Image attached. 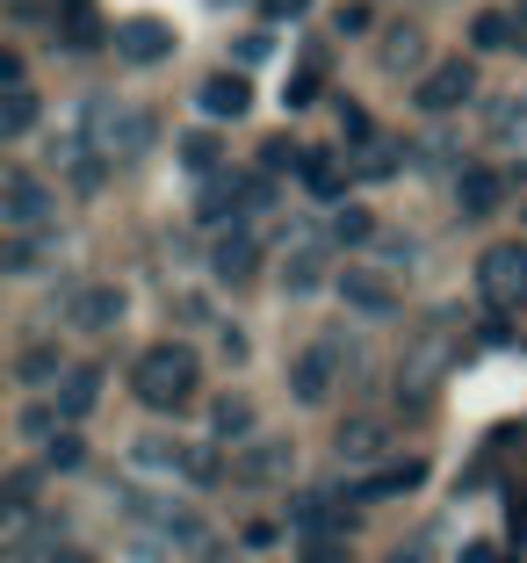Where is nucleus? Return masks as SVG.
<instances>
[{
    "label": "nucleus",
    "mask_w": 527,
    "mask_h": 563,
    "mask_svg": "<svg viewBox=\"0 0 527 563\" xmlns=\"http://www.w3.org/2000/svg\"><path fill=\"white\" fill-rule=\"evenodd\" d=\"M196 383H202L196 354L174 347V340H166V347H145L131 362V390H138V405H145V412H166V419H174L188 398H196Z\"/></svg>",
    "instance_id": "1"
},
{
    "label": "nucleus",
    "mask_w": 527,
    "mask_h": 563,
    "mask_svg": "<svg viewBox=\"0 0 527 563\" xmlns=\"http://www.w3.org/2000/svg\"><path fill=\"white\" fill-rule=\"evenodd\" d=\"M87 145H95L101 159H138V152L152 145V117L116 109V101H87Z\"/></svg>",
    "instance_id": "2"
},
{
    "label": "nucleus",
    "mask_w": 527,
    "mask_h": 563,
    "mask_svg": "<svg viewBox=\"0 0 527 563\" xmlns=\"http://www.w3.org/2000/svg\"><path fill=\"white\" fill-rule=\"evenodd\" d=\"M477 297L492 303V311L527 303V246H520V239H506V246H484V261H477Z\"/></svg>",
    "instance_id": "3"
},
{
    "label": "nucleus",
    "mask_w": 527,
    "mask_h": 563,
    "mask_svg": "<svg viewBox=\"0 0 527 563\" xmlns=\"http://www.w3.org/2000/svg\"><path fill=\"white\" fill-rule=\"evenodd\" d=\"M289 528L297 542H326V534H347L354 514H347V484H311V492L289 498Z\"/></svg>",
    "instance_id": "4"
},
{
    "label": "nucleus",
    "mask_w": 527,
    "mask_h": 563,
    "mask_svg": "<svg viewBox=\"0 0 527 563\" xmlns=\"http://www.w3.org/2000/svg\"><path fill=\"white\" fill-rule=\"evenodd\" d=\"M470 95H477V66H470V58H441V66L419 73V87H413L419 117H448V109H462Z\"/></svg>",
    "instance_id": "5"
},
{
    "label": "nucleus",
    "mask_w": 527,
    "mask_h": 563,
    "mask_svg": "<svg viewBox=\"0 0 527 563\" xmlns=\"http://www.w3.org/2000/svg\"><path fill=\"white\" fill-rule=\"evenodd\" d=\"M116 58L123 66H166L174 58V30L166 22H152V15H131V22H116Z\"/></svg>",
    "instance_id": "6"
},
{
    "label": "nucleus",
    "mask_w": 527,
    "mask_h": 563,
    "mask_svg": "<svg viewBox=\"0 0 527 563\" xmlns=\"http://www.w3.org/2000/svg\"><path fill=\"white\" fill-rule=\"evenodd\" d=\"M0 217H8V224H15V232H36V224H44L51 217V188L36 181V174H8V188H0Z\"/></svg>",
    "instance_id": "7"
},
{
    "label": "nucleus",
    "mask_w": 527,
    "mask_h": 563,
    "mask_svg": "<svg viewBox=\"0 0 527 563\" xmlns=\"http://www.w3.org/2000/svg\"><path fill=\"white\" fill-rule=\"evenodd\" d=\"M210 275L231 282V289H239V282H253V275H261V239H253L246 224H231V232L210 246Z\"/></svg>",
    "instance_id": "8"
},
{
    "label": "nucleus",
    "mask_w": 527,
    "mask_h": 563,
    "mask_svg": "<svg viewBox=\"0 0 527 563\" xmlns=\"http://www.w3.org/2000/svg\"><path fill=\"white\" fill-rule=\"evenodd\" d=\"M332 362H340V354H332L326 340L304 347L297 362H289V398H297V405H326L332 398Z\"/></svg>",
    "instance_id": "9"
},
{
    "label": "nucleus",
    "mask_w": 527,
    "mask_h": 563,
    "mask_svg": "<svg viewBox=\"0 0 527 563\" xmlns=\"http://www.w3.org/2000/svg\"><path fill=\"white\" fill-rule=\"evenodd\" d=\"M196 101H202V117L239 123V117L253 109V80H246V73H210V80L196 87Z\"/></svg>",
    "instance_id": "10"
},
{
    "label": "nucleus",
    "mask_w": 527,
    "mask_h": 563,
    "mask_svg": "<svg viewBox=\"0 0 527 563\" xmlns=\"http://www.w3.org/2000/svg\"><path fill=\"white\" fill-rule=\"evenodd\" d=\"M297 174H304V196H318V202H340L347 181H354V166H340V152H332V145H311Z\"/></svg>",
    "instance_id": "11"
},
{
    "label": "nucleus",
    "mask_w": 527,
    "mask_h": 563,
    "mask_svg": "<svg viewBox=\"0 0 527 563\" xmlns=\"http://www.w3.org/2000/svg\"><path fill=\"white\" fill-rule=\"evenodd\" d=\"M498 196H506V174L498 166H462L455 174V210L462 217H492Z\"/></svg>",
    "instance_id": "12"
},
{
    "label": "nucleus",
    "mask_w": 527,
    "mask_h": 563,
    "mask_svg": "<svg viewBox=\"0 0 527 563\" xmlns=\"http://www.w3.org/2000/svg\"><path fill=\"white\" fill-rule=\"evenodd\" d=\"M95 398H101V368H66V376H58V390H51V405H58V419H87L95 412Z\"/></svg>",
    "instance_id": "13"
},
{
    "label": "nucleus",
    "mask_w": 527,
    "mask_h": 563,
    "mask_svg": "<svg viewBox=\"0 0 527 563\" xmlns=\"http://www.w3.org/2000/svg\"><path fill=\"white\" fill-rule=\"evenodd\" d=\"M340 297L347 303H354V311H362V318H391V282H383V275H369V267H354V275H340Z\"/></svg>",
    "instance_id": "14"
},
{
    "label": "nucleus",
    "mask_w": 527,
    "mask_h": 563,
    "mask_svg": "<svg viewBox=\"0 0 527 563\" xmlns=\"http://www.w3.org/2000/svg\"><path fill=\"white\" fill-rule=\"evenodd\" d=\"M326 289V253L318 246H297L282 261V297H318Z\"/></svg>",
    "instance_id": "15"
},
{
    "label": "nucleus",
    "mask_w": 527,
    "mask_h": 563,
    "mask_svg": "<svg viewBox=\"0 0 527 563\" xmlns=\"http://www.w3.org/2000/svg\"><path fill=\"white\" fill-rule=\"evenodd\" d=\"M116 318H123V289H109V282L80 289V303H73V325H87V332H109Z\"/></svg>",
    "instance_id": "16"
},
{
    "label": "nucleus",
    "mask_w": 527,
    "mask_h": 563,
    "mask_svg": "<svg viewBox=\"0 0 527 563\" xmlns=\"http://www.w3.org/2000/svg\"><path fill=\"white\" fill-rule=\"evenodd\" d=\"M174 152H182V166L196 174V181H217V166H224V137L217 131H188Z\"/></svg>",
    "instance_id": "17"
},
{
    "label": "nucleus",
    "mask_w": 527,
    "mask_h": 563,
    "mask_svg": "<svg viewBox=\"0 0 527 563\" xmlns=\"http://www.w3.org/2000/svg\"><path fill=\"white\" fill-rule=\"evenodd\" d=\"M427 484V463H383L369 484H354V498H397V492H419Z\"/></svg>",
    "instance_id": "18"
},
{
    "label": "nucleus",
    "mask_w": 527,
    "mask_h": 563,
    "mask_svg": "<svg viewBox=\"0 0 527 563\" xmlns=\"http://www.w3.org/2000/svg\"><path fill=\"white\" fill-rule=\"evenodd\" d=\"M376 448H383L376 419H347V427H332V455H340V463H369Z\"/></svg>",
    "instance_id": "19"
},
{
    "label": "nucleus",
    "mask_w": 527,
    "mask_h": 563,
    "mask_svg": "<svg viewBox=\"0 0 527 563\" xmlns=\"http://www.w3.org/2000/svg\"><path fill=\"white\" fill-rule=\"evenodd\" d=\"M196 210L210 217V224H217V217H231V224H239V210H246V174H217V181L202 188Z\"/></svg>",
    "instance_id": "20"
},
{
    "label": "nucleus",
    "mask_w": 527,
    "mask_h": 563,
    "mask_svg": "<svg viewBox=\"0 0 527 563\" xmlns=\"http://www.w3.org/2000/svg\"><path fill=\"white\" fill-rule=\"evenodd\" d=\"M131 463L152 470V477H166V470H188V448H182V441H166V433H145V441L131 448Z\"/></svg>",
    "instance_id": "21"
},
{
    "label": "nucleus",
    "mask_w": 527,
    "mask_h": 563,
    "mask_svg": "<svg viewBox=\"0 0 527 563\" xmlns=\"http://www.w3.org/2000/svg\"><path fill=\"white\" fill-rule=\"evenodd\" d=\"M289 463H297V455H289V441H261L246 463H239V484H267V477H282Z\"/></svg>",
    "instance_id": "22"
},
{
    "label": "nucleus",
    "mask_w": 527,
    "mask_h": 563,
    "mask_svg": "<svg viewBox=\"0 0 527 563\" xmlns=\"http://www.w3.org/2000/svg\"><path fill=\"white\" fill-rule=\"evenodd\" d=\"M36 131V95L30 87H8L0 95V137H30Z\"/></svg>",
    "instance_id": "23"
},
{
    "label": "nucleus",
    "mask_w": 527,
    "mask_h": 563,
    "mask_svg": "<svg viewBox=\"0 0 527 563\" xmlns=\"http://www.w3.org/2000/svg\"><path fill=\"white\" fill-rule=\"evenodd\" d=\"M470 44L477 51H506L513 44V8H484V15L470 22Z\"/></svg>",
    "instance_id": "24"
},
{
    "label": "nucleus",
    "mask_w": 527,
    "mask_h": 563,
    "mask_svg": "<svg viewBox=\"0 0 527 563\" xmlns=\"http://www.w3.org/2000/svg\"><path fill=\"white\" fill-rule=\"evenodd\" d=\"M210 427H217V441H246V433H253V405L246 398H217Z\"/></svg>",
    "instance_id": "25"
},
{
    "label": "nucleus",
    "mask_w": 527,
    "mask_h": 563,
    "mask_svg": "<svg viewBox=\"0 0 527 563\" xmlns=\"http://www.w3.org/2000/svg\"><path fill=\"white\" fill-rule=\"evenodd\" d=\"M376 239V217L362 210V202H347L340 217H332V246H369Z\"/></svg>",
    "instance_id": "26"
},
{
    "label": "nucleus",
    "mask_w": 527,
    "mask_h": 563,
    "mask_svg": "<svg viewBox=\"0 0 527 563\" xmlns=\"http://www.w3.org/2000/svg\"><path fill=\"white\" fill-rule=\"evenodd\" d=\"M80 463H87V441H80V433H51V441H44V470H58V477H73Z\"/></svg>",
    "instance_id": "27"
},
{
    "label": "nucleus",
    "mask_w": 527,
    "mask_h": 563,
    "mask_svg": "<svg viewBox=\"0 0 527 563\" xmlns=\"http://www.w3.org/2000/svg\"><path fill=\"white\" fill-rule=\"evenodd\" d=\"M44 224H36V232H15V239H8V253H0V267H8V275H30V267H36V253H44Z\"/></svg>",
    "instance_id": "28"
},
{
    "label": "nucleus",
    "mask_w": 527,
    "mask_h": 563,
    "mask_svg": "<svg viewBox=\"0 0 527 563\" xmlns=\"http://www.w3.org/2000/svg\"><path fill=\"white\" fill-rule=\"evenodd\" d=\"M15 376L22 383H58V376H66V362H58V347H22Z\"/></svg>",
    "instance_id": "29"
},
{
    "label": "nucleus",
    "mask_w": 527,
    "mask_h": 563,
    "mask_svg": "<svg viewBox=\"0 0 527 563\" xmlns=\"http://www.w3.org/2000/svg\"><path fill=\"white\" fill-rule=\"evenodd\" d=\"M397 159H405V152H397V145H383V137H376V145H362L354 174H362V181H391V174H397Z\"/></svg>",
    "instance_id": "30"
},
{
    "label": "nucleus",
    "mask_w": 527,
    "mask_h": 563,
    "mask_svg": "<svg viewBox=\"0 0 527 563\" xmlns=\"http://www.w3.org/2000/svg\"><path fill=\"white\" fill-rule=\"evenodd\" d=\"M289 166H304V145H297V137H267V145H261V174L275 181V174H289Z\"/></svg>",
    "instance_id": "31"
},
{
    "label": "nucleus",
    "mask_w": 527,
    "mask_h": 563,
    "mask_svg": "<svg viewBox=\"0 0 527 563\" xmlns=\"http://www.w3.org/2000/svg\"><path fill=\"white\" fill-rule=\"evenodd\" d=\"M332 117H340L347 123V145H354V152H362V145H376V131H369V109H362V101H332Z\"/></svg>",
    "instance_id": "32"
},
{
    "label": "nucleus",
    "mask_w": 527,
    "mask_h": 563,
    "mask_svg": "<svg viewBox=\"0 0 527 563\" xmlns=\"http://www.w3.org/2000/svg\"><path fill=\"white\" fill-rule=\"evenodd\" d=\"M30 498H36V470H15L8 477V520H30Z\"/></svg>",
    "instance_id": "33"
},
{
    "label": "nucleus",
    "mask_w": 527,
    "mask_h": 563,
    "mask_svg": "<svg viewBox=\"0 0 527 563\" xmlns=\"http://www.w3.org/2000/svg\"><path fill=\"white\" fill-rule=\"evenodd\" d=\"M311 101H318V66H304L297 80L282 87V109H311Z\"/></svg>",
    "instance_id": "34"
},
{
    "label": "nucleus",
    "mask_w": 527,
    "mask_h": 563,
    "mask_svg": "<svg viewBox=\"0 0 527 563\" xmlns=\"http://www.w3.org/2000/svg\"><path fill=\"white\" fill-rule=\"evenodd\" d=\"M182 477L196 484V492H210V484L224 477V470H217V455H210V448H202V455H188V470H182Z\"/></svg>",
    "instance_id": "35"
},
{
    "label": "nucleus",
    "mask_w": 527,
    "mask_h": 563,
    "mask_svg": "<svg viewBox=\"0 0 527 563\" xmlns=\"http://www.w3.org/2000/svg\"><path fill=\"white\" fill-rule=\"evenodd\" d=\"M261 15L267 22H304V15H311V0H261Z\"/></svg>",
    "instance_id": "36"
},
{
    "label": "nucleus",
    "mask_w": 527,
    "mask_h": 563,
    "mask_svg": "<svg viewBox=\"0 0 527 563\" xmlns=\"http://www.w3.org/2000/svg\"><path fill=\"white\" fill-rule=\"evenodd\" d=\"M332 22H340V36H362V30H369V0H347Z\"/></svg>",
    "instance_id": "37"
},
{
    "label": "nucleus",
    "mask_w": 527,
    "mask_h": 563,
    "mask_svg": "<svg viewBox=\"0 0 527 563\" xmlns=\"http://www.w3.org/2000/svg\"><path fill=\"white\" fill-rule=\"evenodd\" d=\"M304 563H347V542H297Z\"/></svg>",
    "instance_id": "38"
},
{
    "label": "nucleus",
    "mask_w": 527,
    "mask_h": 563,
    "mask_svg": "<svg viewBox=\"0 0 527 563\" xmlns=\"http://www.w3.org/2000/svg\"><path fill=\"white\" fill-rule=\"evenodd\" d=\"M166 318H182V325H202V318H210V303H202V297H174V303H166Z\"/></svg>",
    "instance_id": "39"
},
{
    "label": "nucleus",
    "mask_w": 527,
    "mask_h": 563,
    "mask_svg": "<svg viewBox=\"0 0 527 563\" xmlns=\"http://www.w3.org/2000/svg\"><path fill=\"white\" fill-rule=\"evenodd\" d=\"M267 202H275V181H267V174H246V210H267Z\"/></svg>",
    "instance_id": "40"
},
{
    "label": "nucleus",
    "mask_w": 527,
    "mask_h": 563,
    "mask_svg": "<svg viewBox=\"0 0 527 563\" xmlns=\"http://www.w3.org/2000/svg\"><path fill=\"white\" fill-rule=\"evenodd\" d=\"M405 58H419V36H413V30L391 36V73H405Z\"/></svg>",
    "instance_id": "41"
},
{
    "label": "nucleus",
    "mask_w": 527,
    "mask_h": 563,
    "mask_svg": "<svg viewBox=\"0 0 527 563\" xmlns=\"http://www.w3.org/2000/svg\"><path fill=\"white\" fill-rule=\"evenodd\" d=\"M217 347H224V362H246V332L224 325V332H217Z\"/></svg>",
    "instance_id": "42"
},
{
    "label": "nucleus",
    "mask_w": 527,
    "mask_h": 563,
    "mask_svg": "<svg viewBox=\"0 0 527 563\" xmlns=\"http://www.w3.org/2000/svg\"><path fill=\"white\" fill-rule=\"evenodd\" d=\"M58 8V22H73V15H95V0H51Z\"/></svg>",
    "instance_id": "43"
},
{
    "label": "nucleus",
    "mask_w": 527,
    "mask_h": 563,
    "mask_svg": "<svg viewBox=\"0 0 527 563\" xmlns=\"http://www.w3.org/2000/svg\"><path fill=\"white\" fill-rule=\"evenodd\" d=\"M520 44H527V0L513 8V51H520Z\"/></svg>",
    "instance_id": "44"
},
{
    "label": "nucleus",
    "mask_w": 527,
    "mask_h": 563,
    "mask_svg": "<svg viewBox=\"0 0 527 563\" xmlns=\"http://www.w3.org/2000/svg\"><path fill=\"white\" fill-rule=\"evenodd\" d=\"M51 563H95L87 549H51Z\"/></svg>",
    "instance_id": "45"
},
{
    "label": "nucleus",
    "mask_w": 527,
    "mask_h": 563,
    "mask_svg": "<svg viewBox=\"0 0 527 563\" xmlns=\"http://www.w3.org/2000/svg\"><path fill=\"white\" fill-rule=\"evenodd\" d=\"M391 563H427V549H397V556Z\"/></svg>",
    "instance_id": "46"
}]
</instances>
